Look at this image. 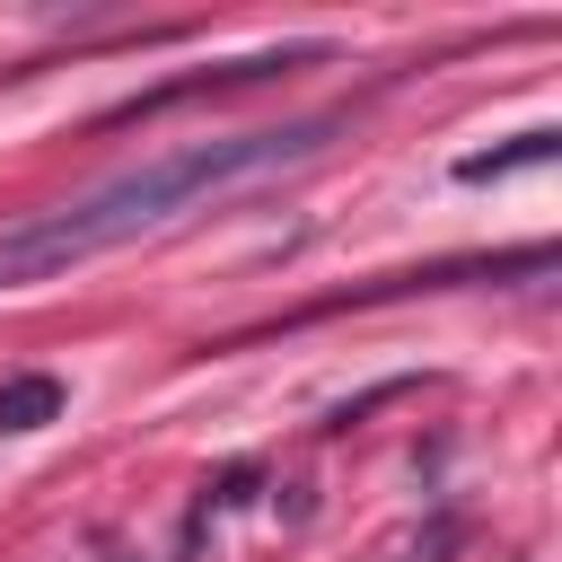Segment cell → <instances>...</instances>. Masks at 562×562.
<instances>
[{"label": "cell", "mask_w": 562, "mask_h": 562, "mask_svg": "<svg viewBox=\"0 0 562 562\" xmlns=\"http://www.w3.org/2000/svg\"><path fill=\"white\" fill-rule=\"evenodd\" d=\"M334 140V114H307V123H272V132H228V140H193V149H167L61 211H35L18 228H0V290H26V281H61L70 263L88 255H114L167 220H184L193 202H211L220 184H246V176H272V167H299Z\"/></svg>", "instance_id": "cell-1"}, {"label": "cell", "mask_w": 562, "mask_h": 562, "mask_svg": "<svg viewBox=\"0 0 562 562\" xmlns=\"http://www.w3.org/2000/svg\"><path fill=\"white\" fill-rule=\"evenodd\" d=\"M316 61H334V44H272V53H246V61H220V70H202V79H167V88H149V97H132V105H114L105 123H140V114H158V105H176V97H202V88H255V79L316 70Z\"/></svg>", "instance_id": "cell-2"}, {"label": "cell", "mask_w": 562, "mask_h": 562, "mask_svg": "<svg viewBox=\"0 0 562 562\" xmlns=\"http://www.w3.org/2000/svg\"><path fill=\"white\" fill-rule=\"evenodd\" d=\"M53 413H61V378L35 369V378H9L0 386V430H44Z\"/></svg>", "instance_id": "cell-3"}, {"label": "cell", "mask_w": 562, "mask_h": 562, "mask_svg": "<svg viewBox=\"0 0 562 562\" xmlns=\"http://www.w3.org/2000/svg\"><path fill=\"white\" fill-rule=\"evenodd\" d=\"M536 158H553V132H518L509 149H474V158H457V176L483 184V176H509V167H536Z\"/></svg>", "instance_id": "cell-4"}]
</instances>
